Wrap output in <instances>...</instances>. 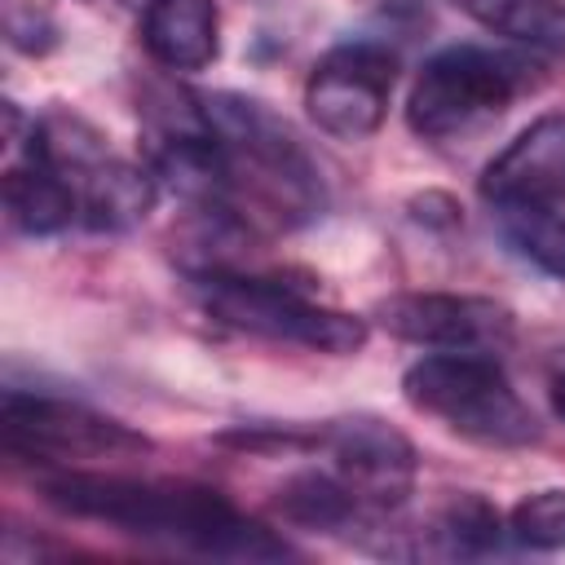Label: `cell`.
Here are the masks:
<instances>
[{"instance_id":"obj_8","label":"cell","mask_w":565,"mask_h":565,"mask_svg":"<svg viewBox=\"0 0 565 565\" xmlns=\"http://www.w3.org/2000/svg\"><path fill=\"white\" fill-rule=\"evenodd\" d=\"M380 327L406 344L433 353H503L516 335V318L508 305L490 296H455V291H406L388 296L375 309Z\"/></svg>"},{"instance_id":"obj_21","label":"cell","mask_w":565,"mask_h":565,"mask_svg":"<svg viewBox=\"0 0 565 565\" xmlns=\"http://www.w3.org/2000/svg\"><path fill=\"white\" fill-rule=\"evenodd\" d=\"M402 4H406V9H424L428 0H402Z\"/></svg>"},{"instance_id":"obj_7","label":"cell","mask_w":565,"mask_h":565,"mask_svg":"<svg viewBox=\"0 0 565 565\" xmlns=\"http://www.w3.org/2000/svg\"><path fill=\"white\" fill-rule=\"evenodd\" d=\"M397 57L375 40H349L322 53L305 79V110L309 119L335 141H366L393 97Z\"/></svg>"},{"instance_id":"obj_5","label":"cell","mask_w":565,"mask_h":565,"mask_svg":"<svg viewBox=\"0 0 565 565\" xmlns=\"http://www.w3.org/2000/svg\"><path fill=\"white\" fill-rule=\"evenodd\" d=\"M521 62L481 44H450L424 62V71L411 84L406 97V124L424 141H450L468 137L472 128L499 119L516 88H521Z\"/></svg>"},{"instance_id":"obj_6","label":"cell","mask_w":565,"mask_h":565,"mask_svg":"<svg viewBox=\"0 0 565 565\" xmlns=\"http://www.w3.org/2000/svg\"><path fill=\"white\" fill-rule=\"evenodd\" d=\"M0 437L4 450L31 463H71V459H115V455H141L150 450V437L97 415L79 402L44 397V393H22L4 388V411H0Z\"/></svg>"},{"instance_id":"obj_11","label":"cell","mask_w":565,"mask_h":565,"mask_svg":"<svg viewBox=\"0 0 565 565\" xmlns=\"http://www.w3.org/2000/svg\"><path fill=\"white\" fill-rule=\"evenodd\" d=\"M141 44L168 71H203L216 62V4L212 0H154L141 13Z\"/></svg>"},{"instance_id":"obj_15","label":"cell","mask_w":565,"mask_h":565,"mask_svg":"<svg viewBox=\"0 0 565 565\" xmlns=\"http://www.w3.org/2000/svg\"><path fill=\"white\" fill-rule=\"evenodd\" d=\"M278 512L309 530H344L362 512V503L335 472H296L278 490Z\"/></svg>"},{"instance_id":"obj_12","label":"cell","mask_w":565,"mask_h":565,"mask_svg":"<svg viewBox=\"0 0 565 565\" xmlns=\"http://www.w3.org/2000/svg\"><path fill=\"white\" fill-rule=\"evenodd\" d=\"M75 190H79V216L88 230H128L137 225L154 199H159V177L128 163V159H115V154H102L97 163H88L79 177H75Z\"/></svg>"},{"instance_id":"obj_17","label":"cell","mask_w":565,"mask_h":565,"mask_svg":"<svg viewBox=\"0 0 565 565\" xmlns=\"http://www.w3.org/2000/svg\"><path fill=\"white\" fill-rule=\"evenodd\" d=\"M433 534L441 539V547H446L450 556H477V552L499 547V539H503L508 530H503L499 512H494L486 499L463 494V499H455V503L437 516Z\"/></svg>"},{"instance_id":"obj_4","label":"cell","mask_w":565,"mask_h":565,"mask_svg":"<svg viewBox=\"0 0 565 565\" xmlns=\"http://www.w3.org/2000/svg\"><path fill=\"white\" fill-rule=\"evenodd\" d=\"M194 291H199L203 309L234 331L300 344L313 353H358L366 344L362 318H353L344 309L313 305L309 296H300L296 287H287L278 278L234 274V269L216 265V269L194 274Z\"/></svg>"},{"instance_id":"obj_3","label":"cell","mask_w":565,"mask_h":565,"mask_svg":"<svg viewBox=\"0 0 565 565\" xmlns=\"http://www.w3.org/2000/svg\"><path fill=\"white\" fill-rule=\"evenodd\" d=\"M402 393L415 411L477 446L516 450L543 433L490 353H428L402 375Z\"/></svg>"},{"instance_id":"obj_20","label":"cell","mask_w":565,"mask_h":565,"mask_svg":"<svg viewBox=\"0 0 565 565\" xmlns=\"http://www.w3.org/2000/svg\"><path fill=\"white\" fill-rule=\"evenodd\" d=\"M124 4H128V9H141V13H146V9L154 4V0H124Z\"/></svg>"},{"instance_id":"obj_1","label":"cell","mask_w":565,"mask_h":565,"mask_svg":"<svg viewBox=\"0 0 565 565\" xmlns=\"http://www.w3.org/2000/svg\"><path fill=\"white\" fill-rule=\"evenodd\" d=\"M40 494L71 516L115 525L137 539L172 543L203 556H230V561H278L287 556V543L238 512L221 490L185 486V481H146V477H119V472H79L62 468L40 477Z\"/></svg>"},{"instance_id":"obj_10","label":"cell","mask_w":565,"mask_h":565,"mask_svg":"<svg viewBox=\"0 0 565 565\" xmlns=\"http://www.w3.org/2000/svg\"><path fill=\"white\" fill-rule=\"evenodd\" d=\"M561 194H565V110H547L486 163L481 199L499 212Z\"/></svg>"},{"instance_id":"obj_9","label":"cell","mask_w":565,"mask_h":565,"mask_svg":"<svg viewBox=\"0 0 565 565\" xmlns=\"http://www.w3.org/2000/svg\"><path fill=\"white\" fill-rule=\"evenodd\" d=\"M313 446L362 508H397L415 486V446L375 415L331 419L313 433Z\"/></svg>"},{"instance_id":"obj_2","label":"cell","mask_w":565,"mask_h":565,"mask_svg":"<svg viewBox=\"0 0 565 565\" xmlns=\"http://www.w3.org/2000/svg\"><path fill=\"white\" fill-rule=\"evenodd\" d=\"M194 102L207 132L225 150L230 207L247 199L287 225H300L322 212V181L313 159L265 102L243 93H199Z\"/></svg>"},{"instance_id":"obj_18","label":"cell","mask_w":565,"mask_h":565,"mask_svg":"<svg viewBox=\"0 0 565 565\" xmlns=\"http://www.w3.org/2000/svg\"><path fill=\"white\" fill-rule=\"evenodd\" d=\"M508 534H512L521 547H534V552H556V547H565V490L525 494V499L508 512Z\"/></svg>"},{"instance_id":"obj_19","label":"cell","mask_w":565,"mask_h":565,"mask_svg":"<svg viewBox=\"0 0 565 565\" xmlns=\"http://www.w3.org/2000/svg\"><path fill=\"white\" fill-rule=\"evenodd\" d=\"M547 393H552V411L565 419V349H561L556 362H552V388H547Z\"/></svg>"},{"instance_id":"obj_14","label":"cell","mask_w":565,"mask_h":565,"mask_svg":"<svg viewBox=\"0 0 565 565\" xmlns=\"http://www.w3.org/2000/svg\"><path fill=\"white\" fill-rule=\"evenodd\" d=\"M494 216L503 225L508 247L521 260H530L539 274L565 282V194L561 199H543V203L499 207Z\"/></svg>"},{"instance_id":"obj_13","label":"cell","mask_w":565,"mask_h":565,"mask_svg":"<svg viewBox=\"0 0 565 565\" xmlns=\"http://www.w3.org/2000/svg\"><path fill=\"white\" fill-rule=\"evenodd\" d=\"M4 207L22 234L49 238V234H62L79 216V190L66 172L26 154V163L4 172Z\"/></svg>"},{"instance_id":"obj_16","label":"cell","mask_w":565,"mask_h":565,"mask_svg":"<svg viewBox=\"0 0 565 565\" xmlns=\"http://www.w3.org/2000/svg\"><path fill=\"white\" fill-rule=\"evenodd\" d=\"M459 4L499 35L565 49V0H459Z\"/></svg>"}]
</instances>
